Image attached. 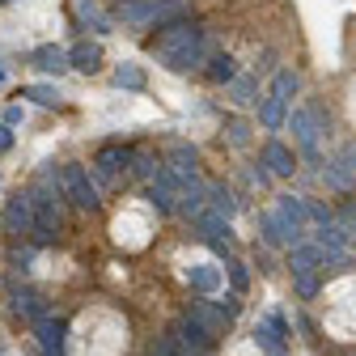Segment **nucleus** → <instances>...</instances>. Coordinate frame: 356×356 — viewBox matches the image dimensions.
<instances>
[{
    "label": "nucleus",
    "instance_id": "obj_6",
    "mask_svg": "<svg viewBox=\"0 0 356 356\" xmlns=\"http://www.w3.org/2000/svg\"><path fill=\"white\" fill-rule=\"evenodd\" d=\"M5 229L13 238H34V212H30V200L26 195H13L5 204Z\"/></svg>",
    "mask_w": 356,
    "mask_h": 356
},
{
    "label": "nucleus",
    "instance_id": "obj_8",
    "mask_svg": "<svg viewBox=\"0 0 356 356\" xmlns=\"http://www.w3.org/2000/svg\"><path fill=\"white\" fill-rule=\"evenodd\" d=\"M187 318H191L195 327H204L212 339H216V335H225V327H229V314H225L220 305H212V301H195Z\"/></svg>",
    "mask_w": 356,
    "mask_h": 356
},
{
    "label": "nucleus",
    "instance_id": "obj_2",
    "mask_svg": "<svg viewBox=\"0 0 356 356\" xmlns=\"http://www.w3.org/2000/svg\"><path fill=\"white\" fill-rule=\"evenodd\" d=\"M187 0H127L123 5V22L127 26H174L183 17Z\"/></svg>",
    "mask_w": 356,
    "mask_h": 356
},
{
    "label": "nucleus",
    "instance_id": "obj_20",
    "mask_svg": "<svg viewBox=\"0 0 356 356\" xmlns=\"http://www.w3.org/2000/svg\"><path fill=\"white\" fill-rule=\"evenodd\" d=\"M323 259H327V254H323L314 242H309V246H301V242H297V246H293V276H297V272H318Z\"/></svg>",
    "mask_w": 356,
    "mask_h": 356
},
{
    "label": "nucleus",
    "instance_id": "obj_22",
    "mask_svg": "<svg viewBox=\"0 0 356 356\" xmlns=\"http://www.w3.org/2000/svg\"><path fill=\"white\" fill-rule=\"evenodd\" d=\"M234 76H238V64H234L229 56H212V60H208V81H212V85H229Z\"/></svg>",
    "mask_w": 356,
    "mask_h": 356
},
{
    "label": "nucleus",
    "instance_id": "obj_4",
    "mask_svg": "<svg viewBox=\"0 0 356 356\" xmlns=\"http://www.w3.org/2000/svg\"><path fill=\"white\" fill-rule=\"evenodd\" d=\"M170 339L178 343V352H183V356H212V348H216V339L204 327H195L191 318H178L174 331H170Z\"/></svg>",
    "mask_w": 356,
    "mask_h": 356
},
{
    "label": "nucleus",
    "instance_id": "obj_13",
    "mask_svg": "<svg viewBox=\"0 0 356 356\" xmlns=\"http://www.w3.org/2000/svg\"><path fill=\"white\" fill-rule=\"evenodd\" d=\"M64 318H42V323H34V335H38V343H42V352L47 356H64Z\"/></svg>",
    "mask_w": 356,
    "mask_h": 356
},
{
    "label": "nucleus",
    "instance_id": "obj_26",
    "mask_svg": "<svg viewBox=\"0 0 356 356\" xmlns=\"http://www.w3.org/2000/svg\"><path fill=\"white\" fill-rule=\"evenodd\" d=\"M254 89H259L254 76H234V81H229V98H234L238 106H250V102H254Z\"/></svg>",
    "mask_w": 356,
    "mask_h": 356
},
{
    "label": "nucleus",
    "instance_id": "obj_37",
    "mask_svg": "<svg viewBox=\"0 0 356 356\" xmlns=\"http://www.w3.org/2000/svg\"><path fill=\"white\" fill-rule=\"evenodd\" d=\"M9 149H13V131L0 123V153H9Z\"/></svg>",
    "mask_w": 356,
    "mask_h": 356
},
{
    "label": "nucleus",
    "instance_id": "obj_39",
    "mask_svg": "<svg viewBox=\"0 0 356 356\" xmlns=\"http://www.w3.org/2000/svg\"><path fill=\"white\" fill-rule=\"evenodd\" d=\"M13 123H22V106H9L5 111V127H13Z\"/></svg>",
    "mask_w": 356,
    "mask_h": 356
},
{
    "label": "nucleus",
    "instance_id": "obj_18",
    "mask_svg": "<svg viewBox=\"0 0 356 356\" xmlns=\"http://www.w3.org/2000/svg\"><path fill=\"white\" fill-rule=\"evenodd\" d=\"M195 229H200L208 242H220V238L229 242V220L220 216V212H212V208H204V212L195 216Z\"/></svg>",
    "mask_w": 356,
    "mask_h": 356
},
{
    "label": "nucleus",
    "instance_id": "obj_9",
    "mask_svg": "<svg viewBox=\"0 0 356 356\" xmlns=\"http://www.w3.org/2000/svg\"><path fill=\"white\" fill-rule=\"evenodd\" d=\"M94 165H98V174L111 183V178H119V174L131 165V149H123V145H102L98 157H94Z\"/></svg>",
    "mask_w": 356,
    "mask_h": 356
},
{
    "label": "nucleus",
    "instance_id": "obj_38",
    "mask_svg": "<svg viewBox=\"0 0 356 356\" xmlns=\"http://www.w3.org/2000/svg\"><path fill=\"white\" fill-rule=\"evenodd\" d=\"M250 178H254V183H259V187H267V183H272V174H267L263 165H259V170H250Z\"/></svg>",
    "mask_w": 356,
    "mask_h": 356
},
{
    "label": "nucleus",
    "instance_id": "obj_29",
    "mask_svg": "<svg viewBox=\"0 0 356 356\" xmlns=\"http://www.w3.org/2000/svg\"><path fill=\"white\" fill-rule=\"evenodd\" d=\"M323 178H327V183H331V187H339V191H348V187L356 183V174H348V170H343L339 161H331V165L323 170Z\"/></svg>",
    "mask_w": 356,
    "mask_h": 356
},
{
    "label": "nucleus",
    "instance_id": "obj_10",
    "mask_svg": "<svg viewBox=\"0 0 356 356\" xmlns=\"http://www.w3.org/2000/svg\"><path fill=\"white\" fill-rule=\"evenodd\" d=\"M9 297H13V314H17L22 323H30V327H34V323L47 318V301H42L38 293H30V289H13Z\"/></svg>",
    "mask_w": 356,
    "mask_h": 356
},
{
    "label": "nucleus",
    "instance_id": "obj_30",
    "mask_svg": "<svg viewBox=\"0 0 356 356\" xmlns=\"http://www.w3.org/2000/svg\"><path fill=\"white\" fill-rule=\"evenodd\" d=\"M131 170H136L140 178H149V183H153L161 165H157V157H153V153H131Z\"/></svg>",
    "mask_w": 356,
    "mask_h": 356
},
{
    "label": "nucleus",
    "instance_id": "obj_41",
    "mask_svg": "<svg viewBox=\"0 0 356 356\" xmlns=\"http://www.w3.org/2000/svg\"><path fill=\"white\" fill-rule=\"evenodd\" d=\"M352 238H356V234H352Z\"/></svg>",
    "mask_w": 356,
    "mask_h": 356
},
{
    "label": "nucleus",
    "instance_id": "obj_35",
    "mask_svg": "<svg viewBox=\"0 0 356 356\" xmlns=\"http://www.w3.org/2000/svg\"><path fill=\"white\" fill-rule=\"evenodd\" d=\"M153 356H183V352H178V343L165 335V339H157V343H153Z\"/></svg>",
    "mask_w": 356,
    "mask_h": 356
},
{
    "label": "nucleus",
    "instance_id": "obj_12",
    "mask_svg": "<svg viewBox=\"0 0 356 356\" xmlns=\"http://www.w3.org/2000/svg\"><path fill=\"white\" fill-rule=\"evenodd\" d=\"M297 229L289 225L284 216H276V212H263V242L267 246H297Z\"/></svg>",
    "mask_w": 356,
    "mask_h": 356
},
{
    "label": "nucleus",
    "instance_id": "obj_21",
    "mask_svg": "<svg viewBox=\"0 0 356 356\" xmlns=\"http://www.w3.org/2000/svg\"><path fill=\"white\" fill-rule=\"evenodd\" d=\"M348 238H352V234L339 225V220H331V225H323V229H318L314 246H318V250H343V246H348Z\"/></svg>",
    "mask_w": 356,
    "mask_h": 356
},
{
    "label": "nucleus",
    "instance_id": "obj_11",
    "mask_svg": "<svg viewBox=\"0 0 356 356\" xmlns=\"http://www.w3.org/2000/svg\"><path fill=\"white\" fill-rule=\"evenodd\" d=\"M263 165H267V174L289 178V174L297 170V157H293V149H289V145H280V140H267V145H263Z\"/></svg>",
    "mask_w": 356,
    "mask_h": 356
},
{
    "label": "nucleus",
    "instance_id": "obj_17",
    "mask_svg": "<svg viewBox=\"0 0 356 356\" xmlns=\"http://www.w3.org/2000/svg\"><path fill=\"white\" fill-rule=\"evenodd\" d=\"M30 60H34L38 72H64V68H68V51L56 47V42H42V47H38Z\"/></svg>",
    "mask_w": 356,
    "mask_h": 356
},
{
    "label": "nucleus",
    "instance_id": "obj_31",
    "mask_svg": "<svg viewBox=\"0 0 356 356\" xmlns=\"http://www.w3.org/2000/svg\"><path fill=\"white\" fill-rule=\"evenodd\" d=\"M81 17H85V22H94L98 30H111V22L102 17V9L94 5V0H81Z\"/></svg>",
    "mask_w": 356,
    "mask_h": 356
},
{
    "label": "nucleus",
    "instance_id": "obj_14",
    "mask_svg": "<svg viewBox=\"0 0 356 356\" xmlns=\"http://www.w3.org/2000/svg\"><path fill=\"white\" fill-rule=\"evenodd\" d=\"M280 335H284V318H280V314H272L267 323L254 327V343H259L267 356H280V352H284V339H280Z\"/></svg>",
    "mask_w": 356,
    "mask_h": 356
},
{
    "label": "nucleus",
    "instance_id": "obj_28",
    "mask_svg": "<svg viewBox=\"0 0 356 356\" xmlns=\"http://www.w3.org/2000/svg\"><path fill=\"white\" fill-rule=\"evenodd\" d=\"M26 98L38 102V106H60V102H64L56 85H30V89H26Z\"/></svg>",
    "mask_w": 356,
    "mask_h": 356
},
{
    "label": "nucleus",
    "instance_id": "obj_23",
    "mask_svg": "<svg viewBox=\"0 0 356 356\" xmlns=\"http://www.w3.org/2000/svg\"><path fill=\"white\" fill-rule=\"evenodd\" d=\"M208 208H212V212H220V216H225V220H229V216L238 212L234 195H229L225 187H220V183H208Z\"/></svg>",
    "mask_w": 356,
    "mask_h": 356
},
{
    "label": "nucleus",
    "instance_id": "obj_19",
    "mask_svg": "<svg viewBox=\"0 0 356 356\" xmlns=\"http://www.w3.org/2000/svg\"><path fill=\"white\" fill-rule=\"evenodd\" d=\"M276 216H284L289 225L301 234V229H305V220H309V208H305V200H297V195H280V204H276Z\"/></svg>",
    "mask_w": 356,
    "mask_h": 356
},
{
    "label": "nucleus",
    "instance_id": "obj_16",
    "mask_svg": "<svg viewBox=\"0 0 356 356\" xmlns=\"http://www.w3.org/2000/svg\"><path fill=\"white\" fill-rule=\"evenodd\" d=\"M68 68L98 72V68H102V47H98V42H76V47L68 51Z\"/></svg>",
    "mask_w": 356,
    "mask_h": 356
},
{
    "label": "nucleus",
    "instance_id": "obj_5",
    "mask_svg": "<svg viewBox=\"0 0 356 356\" xmlns=\"http://www.w3.org/2000/svg\"><path fill=\"white\" fill-rule=\"evenodd\" d=\"M289 123H293V131H297L301 153L318 165V161H323V153H318V131H323V127L314 123V115H309V111H293V119H289Z\"/></svg>",
    "mask_w": 356,
    "mask_h": 356
},
{
    "label": "nucleus",
    "instance_id": "obj_15",
    "mask_svg": "<svg viewBox=\"0 0 356 356\" xmlns=\"http://www.w3.org/2000/svg\"><path fill=\"white\" fill-rule=\"evenodd\" d=\"M187 280H191V289H200V293H220L225 272H220L216 263H191V267H187Z\"/></svg>",
    "mask_w": 356,
    "mask_h": 356
},
{
    "label": "nucleus",
    "instance_id": "obj_33",
    "mask_svg": "<svg viewBox=\"0 0 356 356\" xmlns=\"http://www.w3.org/2000/svg\"><path fill=\"white\" fill-rule=\"evenodd\" d=\"M229 280H234V289H238V293L250 284V276H246V263H229Z\"/></svg>",
    "mask_w": 356,
    "mask_h": 356
},
{
    "label": "nucleus",
    "instance_id": "obj_32",
    "mask_svg": "<svg viewBox=\"0 0 356 356\" xmlns=\"http://www.w3.org/2000/svg\"><path fill=\"white\" fill-rule=\"evenodd\" d=\"M293 280H297V293H301V297H314V293H318V276H314V272H297Z\"/></svg>",
    "mask_w": 356,
    "mask_h": 356
},
{
    "label": "nucleus",
    "instance_id": "obj_34",
    "mask_svg": "<svg viewBox=\"0 0 356 356\" xmlns=\"http://www.w3.org/2000/svg\"><path fill=\"white\" fill-rule=\"evenodd\" d=\"M229 140H234V145H246V140H250V127H246L242 119H234V123H229Z\"/></svg>",
    "mask_w": 356,
    "mask_h": 356
},
{
    "label": "nucleus",
    "instance_id": "obj_7",
    "mask_svg": "<svg viewBox=\"0 0 356 356\" xmlns=\"http://www.w3.org/2000/svg\"><path fill=\"white\" fill-rule=\"evenodd\" d=\"M165 170H174L183 183L200 178V149L187 145V140H174V145H170V165H165Z\"/></svg>",
    "mask_w": 356,
    "mask_h": 356
},
{
    "label": "nucleus",
    "instance_id": "obj_24",
    "mask_svg": "<svg viewBox=\"0 0 356 356\" xmlns=\"http://www.w3.org/2000/svg\"><path fill=\"white\" fill-rule=\"evenodd\" d=\"M293 94H297V72L293 68H280L276 72V81H272V98H280L284 106L293 102Z\"/></svg>",
    "mask_w": 356,
    "mask_h": 356
},
{
    "label": "nucleus",
    "instance_id": "obj_27",
    "mask_svg": "<svg viewBox=\"0 0 356 356\" xmlns=\"http://www.w3.org/2000/svg\"><path fill=\"white\" fill-rule=\"evenodd\" d=\"M259 123H263V127H280V123H284V102H280V98H263Z\"/></svg>",
    "mask_w": 356,
    "mask_h": 356
},
{
    "label": "nucleus",
    "instance_id": "obj_3",
    "mask_svg": "<svg viewBox=\"0 0 356 356\" xmlns=\"http://www.w3.org/2000/svg\"><path fill=\"white\" fill-rule=\"evenodd\" d=\"M60 187H64V195H68L76 208H98V204H102V200H98V187L89 183V170L76 165V161H68V165L60 170Z\"/></svg>",
    "mask_w": 356,
    "mask_h": 356
},
{
    "label": "nucleus",
    "instance_id": "obj_1",
    "mask_svg": "<svg viewBox=\"0 0 356 356\" xmlns=\"http://www.w3.org/2000/svg\"><path fill=\"white\" fill-rule=\"evenodd\" d=\"M153 56L170 68V72H191L208 60V34L191 22H174L161 26V34L153 38Z\"/></svg>",
    "mask_w": 356,
    "mask_h": 356
},
{
    "label": "nucleus",
    "instance_id": "obj_25",
    "mask_svg": "<svg viewBox=\"0 0 356 356\" xmlns=\"http://www.w3.org/2000/svg\"><path fill=\"white\" fill-rule=\"evenodd\" d=\"M115 85L119 89H145V68L140 64H119L115 68Z\"/></svg>",
    "mask_w": 356,
    "mask_h": 356
},
{
    "label": "nucleus",
    "instance_id": "obj_36",
    "mask_svg": "<svg viewBox=\"0 0 356 356\" xmlns=\"http://www.w3.org/2000/svg\"><path fill=\"white\" fill-rule=\"evenodd\" d=\"M339 165H343L348 174H356V145H348V149H343V161H339Z\"/></svg>",
    "mask_w": 356,
    "mask_h": 356
},
{
    "label": "nucleus",
    "instance_id": "obj_40",
    "mask_svg": "<svg viewBox=\"0 0 356 356\" xmlns=\"http://www.w3.org/2000/svg\"><path fill=\"white\" fill-rule=\"evenodd\" d=\"M0 85H5V72H0Z\"/></svg>",
    "mask_w": 356,
    "mask_h": 356
}]
</instances>
